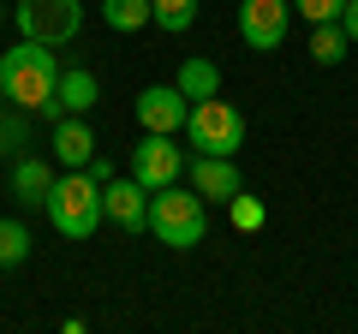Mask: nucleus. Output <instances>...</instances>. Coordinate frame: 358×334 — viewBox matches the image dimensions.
Listing matches in <instances>:
<instances>
[{"label": "nucleus", "instance_id": "obj_9", "mask_svg": "<svg viewBox=\"0 0 358 334\" xmlns=\"http://www.w3.org/2000/svg\"><path fill=\"white\" fill-rule=\"evenodd\" d=\"M185 96H179V84H143L138 90V102H131V114H138V126L143 131H185Z\"/></svg>", "mask_w": 358, "mask_h": 334}, {"label": "nucleus", "instance_id": "obj_7", "mask_svg": "<svg viewBox=\"0 0 358 334\" xmlns=\"http://www.w3.org/2000/svg\"><path fill=\"white\" fill-rule=\"evenodd\" d=\"M293 30V0H239V36L257 54H275Z\"/></svg>", "mask_w": 358, "mask_h": 334}, {"label": "nucleus", "instance_id": "obj_18", "mask_svg": "<svg viewBox=\"0 0 358 334\" xmlns=\"http://www.w3.org/2000/svg\"><path fill=\"white\" fill-rule=\"evenodd\" d=\"M102 24L120 30V36H138L150 24V0H102Z\"/></svg>", "mask_w": 358, "mask_h": 334}, {"label": "nucleus", "instance_id": "obj_13", "mask_svg": "<svg viewBox=\"0 0 358 334\" xmlns=\"http://www.w3.org/2000/svg\"><path fill=\"white\" fill-rule=\"evenodd\" d=\"M54 102H60L66 114H90V108L102 102V84H96V72H90V66H66V72H60V90H54Z\"/></svg>", "mask_w": 358, "mask_h": 334}, {"label": "nucleus", "instance_id": "obj_4", "mask_svg": "<svg viewBox=\"0 0 358 334\" xmlns=\"http://www.w3.org/2000/svg\"><path fill=\"white\" fill-rule=\"evenodd\" d=\"M185 143H192V155H239L245 150V114L227 96L192 102L185 108Z\"/></svg>", "mask_w": 358, "mask_h": 334}, {"label": "nucleus", "instance_id": "obj_19", "mask_svg": "<svg viewBox=\"0 0 358 334\" xmlns=\"http://www.w3.org/2000/svg\"><path fill=\"white\" fill-rule=\"evenodd\" d=\"M227 221H233V227H239V233H257V227H263V203H257V197H233V203H227Z\"/></svg>", "mask_w": 358, "mask_h": 334}, {"label": "nucleus", "instance_id": "obj_16", "mask_svg": "<svg viewBox=\"0 0 358 334\" xmlns=\"http://www.w3.org/2000/svg\"><path fill=\"white\" fill-rule=\"evenodd\" d=\"M30 227L24 221H13V215H0V269H24L30 263Z\"/></svg>", "mask_w": 358, "mask_h": 334}, {"label": "nucleus", "instance_id": "obj_17", "mask_svg": "<svg viewBox=\"0 0 358 334\" xmlns=\"http://www.w3.org/2000/svg\"><path fill=\"white\" fill-rule=\"evenodd\" d=\"M150 24L167 36H185L197 24V0H150Z\"/></svg>", "mask_w": 358, "mask_h": 334}, {"label": "nucleus", "instance_id": "obj_10", "mask_svg": "<svg viewBox=\"0 0 358 334\" xmlns=\"http://www.w3.org/2000/svg\"><path fill=\"white\" fill-rule=\"evenodd\" d=\"M102 215L114 221V227H126V233H143L150 227V191H143L138 180H108L102 185Z\"/></svg>", "mask_w": 358, "mask_h": 334}, {"label": "nucleus", "instance_id": "obj_11", "mask_svg": "<svg viewBox=\"0 0 358 334\" xmlns=\"http://www.w3.org/2000/svg\"><path fill=\"white\" fill-rule=\"evenodd\" d=\"M48 150L60 167H90V155H96V131H90L84 114H60L48 131Z\"/></svg>", "mask_w": 358, "mask_h": 334}, {"label": "nucleus", "instance_id": "obj_12", "mask_svg": "<svg viewBox=\"0 0 358 334\" xmlns=\"http://www.w3.org/2000/svg\"><path fill=\"white\" fill-rule=\"evenodd\" d=\"M54 180H60V173H54V161H42V155H24V161H13V197L18 203H48V191H54Z\"/></svg>", "mask_w": 358, "mask_h": 334}, {"label": "nucleus", "instance_id": "obj_5", "mask_svg": "<svg viewBox=\"0 0 358 334\" xmlns=\"http://www.w3.org/2000/svg\"><path fill=\"white\" fill-rule=\"evenodd\" d=\"M13 24H18V36H30V42L66 48V42H78V30H84V0H18Z\"/></svg>", "mask_w": 358, "mask_h": 334}, {"label": "nucleus", "instance_id": "obj_22", "mask_svg": "<svg viewBox=\"0 0 358 334\" xmlns=\"http://www.w3.org/2000/svg\"><path fill=\"white\" fill-rule=\"evenodd\" d=\"M84 173H90V180H96V185H108V180H120V167H114V161H108V155H102V150L90 155V167H84Z\"/></svg>", "mask_w": 358, "mask_h": 334}, {"label": "nucleus", "instance_id": "obj_6", "mask_svg": "<svg viewBox=\"0 0 358 334\" xmlns=\"http://www.w3.org/2000/svg\"><path fill=\"white\" fill-rule=\"evenodd\" d=\"M179 173H185V150H179L173 131H143V138L131 143V180H138L143 191H162Z\"/></svg>", "mask_w": 358, "mask_h": 334}, {"label": "nucleus", "instance_id": "obj_3", "mask_svg": "<svg viewBox=\"0 0 358 334\" xmlns=\"http://www.w3.org/2000/svg\"><path fill=\"white\" fill-rule=\"evenodd\" d=\"M150 233L162 245H173V251H192L209 233V203L192 185H179V180L162 185V191H150Z\"/></svg>", "mask_w": 358, "mask_h": 334}, {"label": "nucleus", "instance_id": "obj_8", "mask_svg": "<svg viewBox=\"0 0 358 334\" xmlns=\"http://www.w3.org/2000/svg\"><path fill=\"white\" fill-rule=\"evenodd\" d=\"M185 185H192L203 203H233V197L245 191L233 155H185Z\"/></svg>", "mask_w": 358, "mask_h": 334}, {"label": "nucleus", "instance_id": "obj_23", "mask_svg": "<svg viewBox=\"0 0 358 334\" xmlns=\"http://www.w3.org/2000/svg\"><path fill=\"white\" fill-rule=\"evenodd\" d=\"M341 30L352 36V48H358V0H346V6H341Z\"/></svg>", "mask_w": 358, "mask_h": 334}, {"label": "nucleus", "instance_id": "obj_15", "mask_svg": "<svg viewBox=\"0 0 358 334\" xmlns=\"http://www.w3.org/2000/svg\"><path fill=\"white\" fill-rule=\"evenodd\" d=\"M346 48H352V36L341 30V18H329V24H310V60H317V66H341Z\"/></svg>", "mask_w": 358, "mask_h": 334}, {"label": "nucleus", "instance_id": "obj_25", "mask_svg": "<svg viewBox=\"0 0 358 334\" xmlns=\"http://www.w3.org/2000/svg\"><path fill=\"white\" fill-rule=\"evenodd\" d=\"M0 108H6V90H0Z\"/></svg>", "mask_w": 358, "mask_h": 334}, {"label": "nucleus", "instance_id": "obj_1", "mask_svg": "<svg viewBox=\"0 0 358 334\" xmlns=\"http://www.w3.org/2000/svg\"><path fill=\"white\" fill-rule=\"evenodd\" d=\"M60 54L48 48V42H18V48L0 54V90H6V102L18 108V114H36V119H60L66 108L54 102V90H60Z\"/></svg>", "mask_w": 358, "mask_h": 334}, {"label": "nucleus", "instance_id": "obj_2", "mask_svg": "<svg viewBox=\"0 0 358 334\" xmlns=\"http://www.w3.org/2000/svg\"><path fill=\"white\" fill-rule=\"evenodd\" d=\"M42 209H48L54 233H60V239H78V245L108 221L102 215V185L90 180L84 167H66L60 180H54V191H48V203H42Z\"/></svg>", "mask_w": 358, "mask_h": 334}, {"label": "nucleus", "instance_id": "obj_24", "mask_svg": "<svg viewBox=\"0 0 358 334\" xmlns=\"http://www.w3.org/2000/svg\"><path fill=\"white\" fill-rule=\"evenodd\" d=\"M0 24H6V6H0Z\"/></svg>", "mask_w": 358, "mask_h": 334}, {"label": "nucleus", "instance_id": "obj_21", "mask_svg": "<svg viewBox=\"0 0 358 334\" xmlns=\"http://www.w3.org/2000/svg\"><path fill=\"white\" fill-rule=\"evenodd\" d=\"M18 150H24V119L0 114V155H18Z\"/></svg>", "mask_w": 358, "mask_h": 334}, {"label": "nucleus", "instance_id": "obj_20", "mask_svg": "<svg viewBox=\"0 0 358 334\" xmlns=\"http://www.w3.org/2000/svg\"><path fill=\"white\" fill-rule=\"evenodd\" d=\"M346 0H293V18H310V24H329V18H341Z\"/></svg>", "mask_w": 358, "mask_h": 334}, {"label": "nucleus", "instance_id": "obj_14", "mask_svg": "<svg viewBox=\"0 0 358 334\" xmlns=\"http://www.w3.org/2000/svg\"><path fill=\"white\" fill-rule=\"evenodd\" d=\"M179 96L185 102H209V96H221V66L203 60V54H192V60H179Z\"/></svg>", "mask_w": 358, "mask_h": 334}]
</instances>
